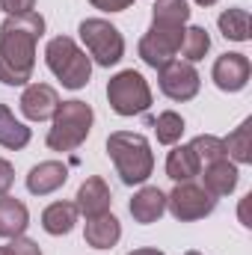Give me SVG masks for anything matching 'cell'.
Returning a JSON list of instances; mask_svg holds the SVG:
<instances>
[{
	"label": "cell",
	"mask_w": 252,
	"mask_h": 255,
	"mask_svg": "<svg viewBox=\"0 0 252 255\" xmlns=\"http://www.w3.org/2000/svg\"><path fill=\"white\" fill-rule=\"evenodd\" d=\"M107 154L116 166V175L122 178V184H145L148 175L154 172V154H151V142L142 133L133 130H113L107 136Z\"/></svg>",
	"instance_id": "7a4b0ae2"
},
{
	"label": "cell",
	"mask_w": 252,
	"mask_h": 255,
	"mask_svg": "<svg viewBox=\"0 0 252 255\" xmlns=\"http://www.w3.org/2000/svg\"><path fill=\"white\" fill-rule=\"evenodd\" d=\"M157 83H160V92L172 101H193L199 95V86H202V77L196 71L193 63L184 60H172L163 68H157Z\"/></svg>",
	"instance_id": "9c48e42d"
},
{
	"label": "cell",
	"mask_w": 252,
	"mask_h": 255,
	"mask_svg": "<svg viewBox=\"0 0 252 255\" xmlns=\"http://www.w3.org/2000/svg\"><path fill=\"white\" fill-rule=\"evenodd\" d=\"M0 9L6 15H24L36 9V0H0Z\"/></svg>",
	"instance_id": "83f0119b"
},
{
	"label": "cell",
	"mask_w": 252,
	"mask_h": 255,
	"mask_svg": "<svg viewBox=\"0 0 252 255\" xmlns=\"http://www.w3.org/2000/svg\"><path fill=\"white\" fill-rule=\"evenodd\" d=\"M107 101H110V110L119 116H142L151 107L148 80L133 68L113 74L107 80Z\"/></svg>",
	"instance_id": "5b68a950"
},
{
	"label": "cell",
	"mask_w": 252,
	"mask_h": 255,
	"mask_svg": "<svg viewBox=\"0 0 252 255\" xmlns=\"http://www.w3.org/2000/svg\"><path fill=\"white\" fill-rule=\"evenodd\" d=\"M154 133H157V142L163 145H175L184 133V119L175 113V110H163L157 119H154Z\"/></svg>",
	"instance_id": "d4e9b609"
},
{
	"label": "cell",
	"mask_w": 252,
	"mask_h": 255,
	"mask_svg": "<svg viewBox=\"0 0 252 255\" xmlns=\"http://www.w3.org/2000/svg\"><path fill=\"white\" fill-rule=\"evenodd\" d=\"M77 205L74 202H51L45 211H42V229L48 232V235H54V238H63L68 235L71 229H74V223H77Z\"/></svg>",
	"instance_id": "ac0fdd59"
},
{
	"label": "cell",
	"mask_w": 252,
	"mask_h": 255,
	"mask_svg": "<svg viewBox=\"0 0 252 255\" xmlns=\"http://www.w3.org/2000/svg\"><path fill=\"white\" fill-rule=\"evenodd\" d=\"M181 39H184V30H166V27H148V33L139 39L136 51H139V60L148 65V68H163L166 63L175 60L178 48H181Z\"/></svg>",
	"instance_id": "ba28073f"
},
{
	"label": "cell",
	"mask_w": 252,
	"mask_h": 255,
	"mask_svg": "<svg viewBox=\"0 0 252 255\" xmlns=\"http://www.w3.org/2000/svg\"><path fill=\"white\" fill-rule=\"evenodd\" d=\"M95 122V113L86 101H60L54 119H51V130H48V148L51 151H74L86 142L89 130Z\"/></svg>",
	"instance_id": "3957f363"
},
{
	"label": "cell",
	"mask_w": 252,
	"mask_h": 255,
	"mask_svg": "<svg viewBox=\"0 0 252 255\" xmlns=\"http://www.w3.org/2000/svg\"><path fill=\"white\" fill-rule=\"evenodd\" d=\"M217 24H220V33L229 42H250V12L247 9L232 6V9L220 12Z\"/></svg>",
	"instance_id": "7402d4cb"
},
{
	"label": "cell",
	"mask_w": 252,
	"mask_h": 255,
	"mask_svg": "<svg viewBox=\"0 0 252 255\" xmlns=\"http://www.w3.org/2000/svg\"><path fill=\"white\" fill-rule=\"evenodd\" d=\"M184 255H202V253H196V250H190V253H184Z\"/></svg>",
	"instance_id": "836d02e7"
},
{
	"label": "cell",
	"mask_w": 252,
	"mask_h": 255,
	"mask_svg": "<svg viewBox=\"0 0 252 255\" xmlns=\"http://www.w3.org/2000/svg\"><path fill=\"white\" fill-rule=\"evenodd\" d=\"M127 255H163V253L154 250V247H139V250H133V253H127Z\"/></svg>",
	"instance_id": "4dcf8cb0"
},
{
	"label": "cell",
	"mask_w": 252,
	"mask_h": 255,
	"mask_svg": "<svg viewBox=\"0 0 252 255\" xmlns=\"http://www.w3.org/2000/svg\"><path fill=\"white\" fill-rule=\"evenodd\" d=\"M30 136H33V130L24 122H18L6 104H0V145L9 151H21L30 142Z\"/></svg>",
	"instance_id": "44dd1931"
},
{
	"label": "cell",
	"mask_w": 252,
	"mask_h": 255,
	"mask_svg": "<svg viewBox=\"0 0 252 255\" xmlns=\"http://www.w3.org/2000/svg\"><path fill=\"white\" fill-rule=\"evenodd\" d=\"M250 74H252V65H250L247 54H223V57H217V63L211 68V80L223 92H241V89H247Z\"/></svg>",
	"instance_id": "8fae6325"
},
{
	"label": "cell",
	"mask_w": 252,
	"mask_h": 255,
	"mask_svg": "<svg viewBox=\"0 0 252 255\" xmlns=\"http://www.w3.org/2000/svg\"><path fill=\"white\" fill-rule=\"evenodd\" d=\"M199 172H202V163H199L196 151L190 148V142L187 145H172V151L166 154V175L175 184H181V181H193Z\"/></svg>",
	"instance_id": "d6986e66"
},
{
	"label": "cell",
	"mask_w": 252,
	"mask_h": 255,
	"mask_svg": "<svg viewBox=\"0 0 252 255\" xmlns=\"http://www.w3.org/2000/svg\"><path fill=\"white\" fill-rule=\"evenodd\" d=\"M196 3H199V6H214L217 0H196Z\"/></svg>",
	"instance_id": "1f68e13d"
},
{
	"label": "cell",
	"mask_w": 252,
	"mask_h": 255,
	"mask_svg": "<svg viewBox=\"0 0 252 255\" xmlns=\"http://www.w3.org/2000/svg\"><path fill=\"white\" fill-rule=\"evenodd\" d=\"M223 142H226V154L235 163H252V119H244Z\"/></svg>",
	"instance_id": "603a6c76"
},
{
	"label": "cell",
	"mask_w": 252,
	"mask_h": 255,
	"mask_svg": "<svg viewBox=\"0 0 252 255\" xmlns=\"http://www.w3.org/2000/svg\"><path fill=\"white\" fill-rule=\"evenodd\" d=\"M89 3L101 12H125L127 6H133V0H89Z\"/></svg>",
	"instance_id": "f546056e"
},
{
	"label": "cell",
	"mask_w": 252,
	"mask_h": 255,
	"mask_svg": "<svg viewBox=\"0 0 252 255\" xmlns=\"http://www.w3.org/2000/svg\"><path fill=\"white\" fill-rule=\"evenodd\" d=\"M12 184H15V169H12L9 160L0 157V196H9Z\"/></svg>",
	"instance_id": "f1b7e54d"
},
{
	"label": "cell",
	"mask_w": 252,
	"mask_h": 255,
	"mask_svg": "<svg viewBox=\"0 0 252 255\" xmlns=\"http://www.w3.org/2000/svg\"><path fill=\"white\" fill-rule=\"evenodd\" d=\"M9 247V255H42L39 250V244L36 241H30V238H12V244H6Z\"/></svg>",
	"instance_id": "4316f807"
},
{
	"label": "cell",
	"mask_w": 252,
	"mask_h": 255,
	"mask_svg": "<svg viewBox=\"0 0 252 255\" xmlns=\"http://www.w3.org/2000/svg\"><path fill=\"white\" fill-rule=\"evenodd\" d=\"M0 255H9V247H0Z\"/></svg>",
	"instance_id": "d6a6232c"
},
{
	"label": "cell",
	"mask_w": 252,
	"mask_h": 255,
	"mask_svg": "<svg viewBox=\"0 0 252 255\" xmlns=\"http://www.w3.org/2000/svg\"><path fill=\"white\" fill-rule=\"evenodd\" d=\"M214 208H217V196H211L196 181H181V184H175V190L166 196V211L178 223L205 220L208 214H214Z\"/></svg>",
	"instance_id": "52a82bcc"
},
{
	"label": "cell",
	"mask_w": 252,
	"mask_h": 255,
	"mask_svg": "<svg viewBox=\"0 0 252 255\" xmlns=\"http://www.w3.org/2000/svg\"><path fill=\"white\" fill-rule=\"evenodd\" d=\"M110 202H113V193L107 187L104 178L98 175H89L74 196V205H77V214L83 217H98V214H107L110 211Z\"/></svg>",
	"instance_id": "7c38bea8"
},
{
	"label": "cell",
	"mask_w": 252,
	"mask_h": 255,
	"mask_svg": "<svg viewBox=\"0 0 252 255\" xmlns=\"http://www.w3.org/2000/svg\"><path fill=\"white\" fill-rule=\"evenodd\" d=\"M127 211H130L133 223L151 226V223H157V220L163 217V211H166V193L160 190V187H142V190L133 193Z\"/></svg>",
	"instance_id": "2e32d148"
},
{
	"label": "cell",
	"mask_w": 252,
	"mask_h": 255,
	"mask_svg": "<svg viewBox=\"0 0 252 255\" xmlns=\"http://www.w3.org/2000/svg\"><path fill=\"white\" fill-rule=\"evenodd\" d=\"M122 238V223L107 211V214H98V217H86V226H83V241L86 247L92 250H113Z\"/></svg>",
	"instance_id": "9a60e30c"
},
{
	"label": "cell",
	"mask_w": 252,
	"mask_h": 255,
	"mask_svg": "<svg viewBox=\"0 0 252 255\" xmlns=\"http://www.w3.org/2000/svg\"><path fill=\"white\" fill-rule=\"evenodd\" d=\"M68 181V166L60 160H42L27 172V190L33 196H51Z\"/></svg>",
	"instance_id": "5bb4252c"
},
{
	"label": "cell",
	"mask_w": 252,
	"mask_h": 255,
	"mask_svg": "<svg viewBox=\"0 0 252 255\" xmlns=\"http://www.w3.org/2000/svg\"><path fill=\"white\" fill-rule=\"evenodd\" d=\"M30 226V211L21 199L0 196V238H21Z\"/></svg>",
	"instance_id": "e0dca14e"
},
{
	"label": "cell",
	"mask_w": 252,
	"mask_h": 255,
	"mask_svg": "<svg viewBox=\"0 0 252 255\" xmlns=\"http://www.w3.org/2000/svg\"><path fill=\"white\" fill-rule=\"evenodd\" d=\"M24 119L30 122H48L54 119L57 107H60V95L51 83H27L24 92H21V101H18Z\"/></svg>",
	"instance_id": "30bf717a"
},
{
	"label": "cell",
	"mask_w": 252,
	"mask_h": 255,
	"mask_svg": "<svg viewBox=\"0 0 252 255\" xmlns=\"http://www.w3.org/2000/svg\"><path fill=\"white\" fill-rule=\"evenodd\" d=\"M238 181H241L238 163L229 160V157H220V160L208 163L205 166V175H202V187L211 193V196H217V199L232 196V193L238 190Z\"/></svg>",
	"instance_id": "4fadbf2b"
},
{
	"label": "cell",
	"mask_w": 252,
	"mask_h": 255,
	"mask_svg": "<svg viewBox=\"0 0 252 255\" xmlns=\"http://www.w3.org/2000/svg\"><path fill=\"white\" fill-rule=\"evenodd\" d=\"M77 33H80V42H83L86 54L101 68H110V65H116L125 57V36L110 21H104V18H86V21H80Z\"/></svg>",
	"instance_id": "8992f818"
},
{
	"label": "cell",
	"mask_w": 252,
	"mask_h": 255,
	"mask_svg": "<svg viewBox=\"0 0 252 255\" xmlns=\"http://www.w3.org/2000/svg\"><path fill=\"white\" fill-rule=\"evenodd\" d=\"M45 63L65 89H83L92 77V60L71 36H54L48 42Z\"/></svg>",
	"instance_id": "277c9868"
},
{
	"label": "cell",
	"mask_w": 252,
	"mask_h": 255,
	"mask_svg": "<svg viewBox=\"0 0 252 255\" xmlns=\"http://www.w3.org/2000/svg\"><path fill=\"white\" fill-rule=\"evenodd\" d=\"M190 148L196 151V157H199L202 166H208V163H214V160H220V157H229V154H226V142H223L220 136H214V133H199V136L190 142Z\"/></svg>",
	"instance_id": "484cf974"
},
{
	"label": "cell",
	"mask_w": 252,
	"mask_h": 255,
	"mask_svg": "<svg viewBox=\"0 0 252 255\" xmlns=\"http://www.w3.org/2000/svg\"><path fill=\"white\" fill-rule=\"evenodd\" d=\"M45 36V18L33 9L6 15L0 24V83L27 86L36 68V42Z\"/></svg>",
	"instance_id": "6da1fadb"
},
{
	"label": "cell",
	"mask_w": 252,
	"mask_h": 255,
	"mask_svg": "<svg viewBox=\"0 0 252 255\" xmlns=\"http://www.w3.org/2000/svg\"><path fill=\"white\" fill-rule=\"evenodd\" d=\"M184 54V63H199L205 60V54L211 51V36L205 27H184V39H181V48Z\"/></svg>",
	"instance_id": "cb8c5ba5"
},
{
	"label": "cell",
	"mask_w": 252,
	"mask_h": 255,
	"mask_svg": "<svg viewBox=\"0 0 252 255\" xmlns=\"http://www.w3.org/2000/svg\"><path fill=\"white\" fill-rule=\"evenodd\" d=\"M190 21V3L187 0H157L151 9V24L166 27V30H184Z\"/></svg>",
	"instance_id": "ffe728a7"
}]
</instances>
